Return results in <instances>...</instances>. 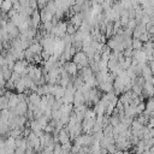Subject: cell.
<instances>
[{"label": "cell", "mask_w": 154, "mask_h": 154, "mask_svg": "<svg viewBox=\"0 0 154 154\" xmlns=\"http://www.w3.org/2000/svg\"><path fill=\"white\" fill-rule=\"evenodd\" d=\"M72 61L78 65L79 69H83L85 66H89V58L83 51L76 52V54L72 57Z\"/></svg>", "instance_id": "cell-1"}, {"label": "cell", "mask_w": 154, "mask_h": 154, "mask_svg": "<svg viewBox=\"0 0 154 154\" xmlns=\"http://www.w3.org/2000/svg\"><path fill=\"white\" fill-rule=\"evenodd\" d=\"M132 58L136 59L138 63H148L147 54L144 53L143 49H134V55H132Z\"/></svg>", "instance_id": "cell-2"}, {"label": "cell", "mask_w": 154, "mask_h": 154, "mask_svg": "<svg viewBox=\"0 0 154 154\" xmlns=\"http://www.w3.org/2000/svg\"><path fill=\"white\" fill-rule=\"evenodd\" d=\"M64 67H65V70L69 72V75H71V76H75V75L77 73V70L79 69L78 65H77L76 63H73V61H66V63L64 64Z\"/></svg>", "instance_id": "cell-3"}, {"label": "cell", "mask_w": 154, "mask_h": 154, "mask_svg": "<svg viewBox=\"0 0 154 154\" xmlns=\"http://www.w3.org/2000/svg\"><path fill=\"white\" fill-rule=\"evenodd\" d=\"M58 137H59V143L60 144H65L70 142V132L66 129H61L58 132Z\"/></svg>", "instance_id": "cell-4"}, {"label": "cell", "mask_w": 154, "mask_h": 154, "mask_svg": "<svg viewBox=\"0 0 154 154\" xmlns=\"http://www.w3.org/2000/svg\"><path fill=\"white\" fill-rule=\"evenodd\" d=\"M84 102H85V97H84L83 93H82L79 89H77V91L75 93V100H73L75 106H76V107H77V106H81V105H83Z\"/></svg>", "instance_id": "cell-5"}, {"label": "cell", "mask_w": 154, "mask_h": 154, "mask_svg": "<svg viewBox=\"0 0 154 154\" xmlns=\"http://www.w3.org/2000/svg\"><path fill=\"white\" fill-rule=\"evenodd\" d=\"M143 94L150 97H154V84L150 82H146L143 85Z\"/></svg>", "instance_id": "cell-6"}, {"label": "cell", "mask_w": 154, "mask_h": 154, "mask_svg": "<svg viewBox=\"0 0 154 154\" xmlns=\"http://www.w3.org/2000/svg\"><path fill=\"white\" fill-rule=\"evenodd\" d=\"M40 20H41V14L38 13L37 10H35V11L32 12V14H31V23H32V28H34V29L38 26Z\"/></svg>", "instance_id": "cell-7"}, {"label": "cell", "mask_w": 154, "mask_h": 154, "mask_svg": "<svg viewBox=\"0 0 154 154\" xmlns=\"http://www.w3.org/2000/svg\"><path fill=\"white\" fill-rule=\"evenodd\" d=\"M143 126H144L143 124H141V123H140L137 119H135V120L132 122L131 126H130V130H131V132H132L134 135H137V134H138V131H140V130H141Z\"/></svg>", "instance_id": "cell-8"}, {"label": "cell", "mask_w": 154, "mask_h": 154, "mask_svg": "<svg viewBox=\"0 0 154 154\" xmlns=\"http://www.w3.org/2000/svg\"><path fill=\"white\" fill-rule=\"evenodd\" d=\"M99 87H100V89H101L102 91H106V93H108V91H112V90H114L113 83H112V82H108V81H106V82H102V83H100V84H99Z\"/></svg>", "instance_id": "cell-9"}, {"label": "cell", "mask_w": 154, "mask_h": 154, "mask_svg": "<svg viewBox=\"0 0 154 154\" xmlns=\"http://www.w3.org/2000/svg\"><path fill=\"white\" fill-rule=\"evenodd\" d=\"M13 6V0H2L1 2V8L4 12H10Z\"/></svg>", "instance_id": "cell-10"}, {"label": "cell", "mask_w": 154, "mask_h": 154, "mask_svg": "<svg viewBox=\"0 0 154 154\" xmlns=\"http://www.w3.org/2000/svg\"><path fill=\"white\" fill-rule=\"evenodd\" d=\"M153 111H154V97H150V99L146 102V111H144V112H146L147 114L152 116Z\"/></svg>", "instance_id": "cell-11"}, {"label": "cell", "mask_w": 154, "mask_h": 154, "mask_svg": "<svg viewBox=\"0 0 154 154\" xmlns=\"http://www.w3.org/2000/svg\"><path fill=\"white\" fill-rule=\"evenodd\" d=\"M132 48L134 49H142L143 48V42L140 38L132 37Z\"/></svg>", "instance_id": "cell-12"}, {"label": "cell", "mask_w": 154, "mask_h": 154, "mask_svg": "<svg viewBox=\"0 0 154 154\" xmlns=\"http://www.w3.org/2000/svg\"><path fill=\"white\" fill-rule=\"evenodd\" d=\"M8 101H10V99H8V96L7 95H2L1 96V109H5V108H8Z\"/></svg>", "instance_id": "cell-13"}, {"label": "cell", "mask_w": 154, "mask_h": 154, "mask_svg": "<svg viewBox=\"0 0 154 154\" xmlns=\"http://www.w3.org/2000/svg\"><path fill=\"white\" fill-rule=\"evenodd\" d=\"M149 66H150V69H152V72H153V75H154V60L149 61Z\"/></svg>", "instance_id": "cell-14"}, {"label": "cell", "mask_w": 154, "mask_h": 154, "mask_svg": "<svg viewBox=\"0 0 154 154\" xmlns=\"http://www.w3.org/2000/svg\"><path fill=\"white\" fill-rule=\"evenodd\" d=\"M54 154H55V153H54Z\"/></svg>", "instance_id": "cell-15"}]
</instances>
